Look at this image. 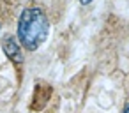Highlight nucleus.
<instances>
[{
  "label": "nucleus",
  "mask_w": 129,
  "mask_h": 113,
  "mask_svg": "<svg viewBox=\"0 0 129 113\" xmlns=\"http://www.w3.org/2000/svg\"><path fill=\"white\" fill-rule=\"evenodd\" d=\"M50 21L41 7H27L18 20V41L28 50L36 51L48 37Z\"/></svg>",
  "instance_id": "1"
},
{
  "label": "nucleus",
  "mask_w": 129,
  "mask_h": 113,
  "mask_svg": "<svg viewBox=\"0 0 129 113\" xmlns=\"http://www.w3.org/2000/svg\"><path fill=\"white\" fill-rule=\"evenodd\" d=\"M2 50L9 57V60L14 64V67L18 71H21V67H23V53H21V44L18 43V39L14 35H6L2 39Z\"/></svg>",
  "instance_id": "2"
},
{
  "label": "nucleus",
  "mask_w": 129,
  "mask_h": 113,
  "mask_svg": "<svg viewBox=\"0 0 129 113\" xmlns=\"http://www.w3.org/2000/svg\"><path fill=\"white\" fill-rule=\"evenodd\" d=\"M80 4H83V6H87V4H90V2H94V0H78Z\"/></svg>",
  "instance_id": "3"
},
{
  "label": "nucleus",
  "mask_w": 129,
  "mask_h": 113,
  "mask_svg": "<svg viewBox=\"0 0 129 113\" xmlns=\"http://www.w3.org/2000/svg\"><path fill=\"white\" fill-rule=\"evenodd\" d=\"M124 113H129V102L125 104V108H124Z\"/></svg>",
  "instance_id": "4"
}]
</instances>
